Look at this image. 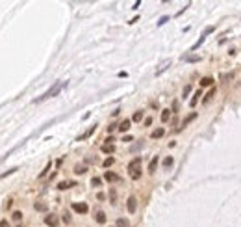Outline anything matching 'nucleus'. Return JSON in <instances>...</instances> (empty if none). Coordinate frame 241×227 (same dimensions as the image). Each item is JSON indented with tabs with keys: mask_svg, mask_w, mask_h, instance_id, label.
Returning <instances> with one entry per match:
<instances>
[{
	"mask_svg": "<svg viewBox=\"0 0 241 227\" xmlns=\"http://www.w3.org/2000/svg\"><path fill=\"white\" fill-rule=\"evenodd\" d=\"M169 119H171V110H169V108L161 110V121H163V123H167Z\"/></svg>",
	"mask_w": 241,
	"mask_h": 227,
	"instance_id": "obj_13",
	"label": "nucleus"
},
{
	"mask_svg": "<svg viewBox=\"0 0 241 227\" xmlns=\"http://www.w3.org/2000/svg\"><path fill=\"white\" fill-rule=\"evenodd\" d=\"M63 222H65V224H69V222H71V216H69V214H65V216H63Z\"/></svg>",
	"mask_w": 241,
	"mask_h": 227,
	"instance_id": "obj_39",
	"label": "nucleus"
},
{
	"mask_svg": "<svg viewBox=\"0 0 241 227\" xmlns=\"http://www.w3.org/2000/svg\"><path fill=\"white\" fill-rule=\"evenodd\" d=\"M139 166H141V157H136L134 160H130V162H128V171L132 173V171L139 170Z\"/></svg>",
	"mask_w": 241,
	"mask_h": 227,
	"instance_id": "obj_5",
	"label": "nucleus"
},
{
	"mask_svg": "<svg viewBox=\"0 0 241 227\" xmlns=\"http://www.w3.org/2000/svg\"><path fill=\"white\" fill-rule=\"evenodd\" d=\"M0 227H9V224H7V220H2V222H0Z\"/></svg>",
	"mask_w": 241,
	"mask_h": 227,
	"instance_id": "obj_37",
	"label": "nucleus"
},
{
	"mask_svg": "<svg viewBox=\"0 0 241 227\" xmlns=\"http://www.w3.org/2000/svg\"><path fill=\"white\" fill-rule=\"evenodd\" d=\"M100 149H102V153H108V155H110V153L115 151V145H113V143H104Z\"/></svg>",
	"mask_w": 241,
	"mask_h": 227,
	"instance_id": "obj_11",
	"label": "nucleus"
},
{
	"mask_svg": "<svg viewBox=\"0 0 241 227\" xmlns=\"http://www.w3.org/2000/svg\"><path fill=\"white\" fill-rule=\"evenodd\" d=\"M113 162H115V158H113V157H108V158H106V160L102 162V166H104V168H110V166H111Z\"/></svg>",
	"mask_w": 241,
	"mask_h": 227,
	"instance_id": "obj_22",
	"label": "nucleus"
},
{
	"mask_svg": "<svg viewBox=\"0 0 241 227\" xmlns=\"http://www.w3.org/2000/svg\"><path fill=\"white\" fill-rule=\"evenodd\" d=\"M199 97H202V91H197V93L193 95V99H191V102H189V104H191V106H195V104L199 102Z\"/></svg>",
	"mask_w": 241,
	"mask_h": 227,
	"instance_id": "obj_18",
	"label": "nucleus"
},
{
	"mask_svg": "<svg viewBox=\"0 0 241 227\" xmlns=\"http://www.w3.org/2000/svg\"><path fill=\"white\" fill-rule=\"evenodd\" d=\"M150 125H152V117H147L145 119V127H150Z\"/></svg>",
	"mask_w": 241,
	"mask_h": 227,
	"instance_id": "obj_35",
	"label": "nucleus"
},
{
	"mask_svg": "<svg viewBox=\"0 0 241 227\" xmlns=\"http://www.w3.org/2000/svg\"><path fill=\"white\" fill-rule=\"evenodd\" d=\"M104 179H106L108 183H115V181H119V175L113 173V171H106V173H104Z\"/></svg>",
	"mask_w": 241,
	"mask_h": 227,
	"instance_id": "obj_6",
	"label": "nucleus"
},
{
	"mask_svg": "<svg viewBox=\"0 0 241 227\" xmlns=\"http://www.w3.org/2000/svg\"><path fill=\"white\" fill-rule=\"evenodd\" d=\"M45 224L48 227H58L59 225V218H58L56 214H46V216H45Z\"/></svg>",
	"mask_w": 241,
	"mask_h": 227,
	"instance_id": "obj_2",
	"label": "nucleus"
},
{
	"mask_svg": "<svg viewBox=\"0 0 241 227\" xmlns=\"http://www.w3.org/2000/svg\"><path fill=\"white\" fill-rule=\"evenodd\" d=\"M48 170H50V162H48V164H46V166H45V170H43V171H41V173H39V179H43V177H45V175H46V173H48Z\"/></svg>",
	"mask_w": 241,
	"mask_h": 227,
	"instance_id": "obj_30",
	"label": "nucleus"
},
{
	"mask_svg": "<svg viewBox=\"0 0 241 227\" xmlns=\"http://www.w3.org/2000/svg\"><path fill=\"white\" fill-rule=\"evenodd\" d=\"M110 197H111V203H115V197H117V194H115V190H111V192H110Z\"/></svg>",
	"mask_w": 241,
	"mask_h": 227,
	"instance_id": "obj_34",
	"label": "nucleus"
},
{
	"mask_svg": "<svg viewBox=\"0 0 241 227\" xmlns=\"http://www.w3.org/2000/svg\"><path fill=\"white\" fill-rule=\"evenodd\" d=\"M35 211H41V212H43V211H46V205H45V203H35Z\"/></svg>",
	"mask_w": 241,
	"mask_h": 227,
	"instance_id": "obj_31",
	"label": "nucleus"
},
{
	"mask_svg": "<svg viewBox=\"0 0 241 227\" xmlns=\"http://www.w3.org/2000/svg\"><path fill=\"white\" fill-rule=\"evenodd\" d=\"M63 86H65V82H56V84H54L48 91H45L41 97H37V99H35V102H41V101H46V99H50V97H56V95L63 89Z\"/></svg>",
	"mask_w": 241,
	"mask_h": 227,
	"instance_id": "obj_1",
	"label": "nucleus"
},
{
	"mask_svg": "<svg viewBox=\"0 0 241 227\" xmlns=\"http://www.w3.org/2000/svg\"><path fill=\"white\" fill-rule=\"evenodd\" d=\"M72 211L78 214H85L89 211V207H87V203H72Z\"/></svg>",
	"mask_w": 241,
	"mask_h": 227,
	"instance_id": "obj_4",
	"label": "nucleus"
},
{
	"mask_svg": "<svg viewBox=\"0 0 241 227\" xmlns=\"http://www.w3.org/2000/svg\"><path fill=\"white\" fill-rule=\"evenodd\" d=\"M174 164V160H173V157H167L165 160H163V168H171Z\"/></svg>",
	"mask_w": 241,
	"mask_h": 227,
	"instance_id": "obj_23",
	"label": "nucleus"
},
{
	"mask_svg": "<svg viewBox=\"0 0 241 227\" xmlns=\"http://www.w3.org/2000/svg\"><path fill=\"white\" fill-rule=\"evenodd\" d=\"M95 129H97V127H91V129H89V130H87V132H85V134H82V136H80V138H78V142H80V140H85V138H89V136H91V134H93V132H95Z\"/></svg>",
	"mask_w": 241,
	"mask_h": 227,
	"instance_id": "obj_19",
	"label": "nucleus"
},
{
	"mask_svg": "<svg viewBox=\"0 0 241 227\" xmlns=\"http://www.w3.org/2000/svg\"><path fill=\"white\" fill-rule=\"evenodd\" d=\"M213 95H215V88H212V89H210V91H208V95H206V97H204V102H208V101H210V99H212V97H213Z\"/></svg>",
	"mask_w": 241,
	"mask_h": 227,
	"instance_id": "obj_28",
	"label": "nucleus"
},
{
	"mask_svg": "<svg viewBox=\"0 0 241 227\" xmlns=\"http://www.w3.org/2000/svg\"><path fill=\"white\" fill-rule=\"evenodd\" d=\"M213 30H215V26H208V28L202 32V35H200V37H204V39H206V35H208V34H212Z\"/></svg>",
	"mask_w": 241,
	"mask_h": 227,
	"instance_id": "obj_27",
	"label": "nucleus"
},
{
	"mask_svg": "<svg viewBox=\"0 0 241 227\" xmlns=\"http://www.w3.org/2000/svg\"><path fill=\"white\" fill-rule=\"evenodd\" d=\"M100 184H102V181H100L98 177H93V179H91V186H95V188H98Z\"/></svg>",
	"mask_w": 241,
	"mask_h": 227,
	"instance_id": "obj_26",
	"label": "nucleus"
},
{
	"mask_svg": "<svg viewBox=\"0 0 241 227\" xmlns=\"http://www.w3.org/2000/svg\"><path fill=\"white\" fill-rule=\"evenodd\" d=\"M74 184H76V183H72V181H69V183L63 181V183L58 184V188H59V190H67V188H71V186H74Z\"/></svg>",
	"mask_w": 241,
	"mask_h": 227,
	"instance_id": "obj_15",
	"label": "nucleus"
},
{
	"mask_svg": "<svg viewBox=\"0 0 241 227\" xmlns=\"http://www.w3.org/2000/svg\"><path fill=\"white\" fill-rule=\"evenodd\" d=\"M189 93H191V86H189V84H187V86H186V88H184V97H187V95H189Z\"/></svg>",
	"mask_w": 241,
	"mask_h": 227,
	"instance_id": "obj_32",
	"label": "nucleus"
},
{
	"mask_svg": "<svg viewBox=\"0 0 241 227\" xmlns=\"http://www.w3.org/2000/svg\"><path fill=\"white\" fill-rule=\"evenodd\" d=\"M85 171H87L85 166H82V164H76V166H74V173H76V175H82V173H85Z\"/></svg>",
	"mask_w": 241,
	"mask_h": 227,
	"instance_id": "obj_16",
	"label": "nucleus"
},
{
	"mask_svg": "<svg viewBox=\"0 0 241 227\" xmlns=\"http://www.w3.org/2000/svg\"><path fill=\"white\" fill-rule=\"evenodd\" d=\"M126 209H128L130 214H134V212L137 211V199H136V196H130V197H128V201H126Z\"/></svg>",
	"mask_w": 241,
	"mask_h": 227,
	"instance_id": "obj_3",
	"label": "nucleus"
},
{
	"mask_svg": "<svg viewBox=\"0 0 241 227\" xmlns=\"http://www.w3.org/2000/svg\"><path fill=\"white\" fill-rule=\"evenodd\" d=\"M130 125H132V121H130V119H124V121L119 125V130H121V132H126V130L130 129Z\"/></svg>",
	"mask_w": 241,
	"mask_h": 227,
	"instance_id": "obj_10",
	"label": "nucleus"
},
{
	"mask_svg": "<svg viewBox=\"0 0 241 227\" xmlns=\"http://www.w3.org/2000/svg\"><path fill=\"white\" fill-rule=\"evenodd\" d=\"M11 218H13L15 222H19V220H22V212H19V211H15V212L11 214Z\"/></svg>",
	"mask_w": 241,
	"mask_h": 227,
	"instance_id": "obj_29",
	"label": "nucleus"
},
{
	"mask_svg": "<svg viewBox=\"0 0 241 227\" xmlns=\"http://www.w3.org/2000/svg\"><path fill=\"white\" fill-rule=\"evenodd\" d=\"M95 220H97V224H106V214H104L102 211H97Z\"/></svg>",
	"mask_w": 241,
	"mask_h": 227,
	"instance_id": "obj_8",
	"label": "nucleus"
},
{
	"mask_svg": "<svg viewBox=\"0 0 241 227\" xmlns=\"http://www.w3.org/2000/svg\"><path fill=\"white\" fill-rule=\"evenodd\" d=\"M141 119H143V112H141V110H137V112L134 114V117H132V121H137V123H139Z\"/></svg>",
	"mask_w": 241,
	"mask_h": 227,
	"instance_id": "obj_20",
	"label": "nucleus"
},
{
	"mask_svg": "<svg viewBox=\"0 0 241 227\" xmlns=\"http://www.w3.org/2000/svg\"><path fill=\"white\" fill-rule=\"evenodd\" d=\"M169 65H171V60H165V61H163V63H161L158 69H156V75H161V73H163V71H165Z\"/></svg>",
	"mask_w": 241,
	"mask_h": 227,
	"instance_id": "obj_9",
	"label": "nucleus"
},
{
	"mask_svg": "<svg viewBox=\"0 0 241 227\" xmlns=\"http://www.w3.org/2000/svg\"><path fill=\"white\" fill-rule=\"evenodd\" d=\"M19 227H20V225H19Z\"/></svg>",
	"mask_w": 241,
	"mask_h": 227,
	"instance_id": "obj_40",
	"label": "nucleus"
},
{
	"mask_svg": "<svg viewBox=\"0 0 241 227\" xmlns=\"http://www.w3.org/2000/svg\"><path fill=\"white\" fill-rule=\"evenodd\" d=\"M163 134H165V129H163V127H160V129H156V130H152V134H150V136H152L154 140H158V138H161Z\"/></svg>",
	"mask_w": 241,
	"mask_h": 227,
	"instance_id": "obj_7",
	"label": "nucleus"
},
{
	"mask_svg": "<svg viewBox=\"0 0 241 227\" xmlns=\"http://www.w3.org/2000/svg\"><path fill=\"white\" fill-rule=\"evenodd\" d=\"M165 22H167V17H161V19H160V22H158V24H160V26H161V24H165Z\"/></svg>",
	"mask_w": 241,
	"mask_h": 227,
	"instance_id": "obj_38",
	"label": "nucleus"
},
{
	"mask_svg": "<svg viewBox=\"0 0 241 227\" xmlns=\"http://www.w3.org/2000/svg\"><path fill=\"white\" fill-rule=\"evenodd\" d=\"M156 166H158V157H154V158L150 160V164H148V173H154V171H156Z\"/></svg>",
	"mask_w": 241,
	"mask_h": 227,
	"instance_id": "obj_14",
	"label": "nucleus"
},
{
	"mask_svg": "<svg viewBox=\"0 0 241 227\" xmlns=\"http://www.w3.org/2000/svg\"><path fill=\"white\" fill-rule=\"evenodd\" d=\"M117 227H130V224H128V220L119 218V220H117Z\"/></svg>",
	"mask_w": 241,
	"mask_h": 227,
	"instance_id": "obj_24",
	"label": "nucleus"
},
{
	"mask_svg": "<svg viewBox=\"0 0 241 227\" xmlns=\"http://www.w3.org/2000/svg\"><path fill=\"white\" fill-rule=\"evenodd\" d=\"M97 199H98V201H104V199H106V196H104V194H102V192H100V194H98V196H97Z\"/></svg>",
	"mask_w": 241,
	"mask_h": 227,
	"instance_id": "obj_36",
	"label": "nucleus"
},
{
	"mask_svg": "<svg viewBox=\"0 0 241 227\" xmlns=\"http://www.w3.org/2000/svg\"><path fill=\"white\" fill-rule=\"evenodd\" d=\"M115 129H119V125H115V123H113V125H110V127H108V132H113Z\"/></svg>",
	"mask_w": 241,
	"mask_h": 227,
	"instance_id": "obj_33",
	"label": "nucleus"
},
{
	"mask_svg": "<svg viewBox=\"0 0 241 227\" xmlns=\"http://www.w3.org/2000/svg\"><path fill=\"white\" fill-rule=\"evenodd\" d=\"M212 84H213V78H212V76H204V78L200 80V86H202V88H208V86H212Z\"/></svg>",
	"mask_w": 241,
	"mask_h": 227,
	"instance_id": "obj_12",
	"label": "nucleus"
},
{
	"mask_svg": "<svg viewBox=\"0 0 241 227\" xmlns=\"http://www.w3.org/2000/svg\"><path fill=\"white\" fill-rule=\"evenodd\" d=\"M195 117H197V114H195V112H193V114H191V116H189V117H186V119H184V121H182V127H187V123H189V121H193V119H195Z\"/></svg>",
	"mask_w": 241,
	"mask_h": 227,
	"instance_id": "obj_21",
	"label": "nucleus"
},
{
	"mask_svg": "<svg viewBox=\"0 0 241 227\" xmlns=\"http://www.w3.org/2000/svg\"><path fill=\"white\" fill-rule=\"evenodd\" d=\"M130 177H132L134 181H137V179L141 177V168H139V170H136V171H132V173H130Z\"/></svg>",
	"mask_w": 241,
	"mask_h": 227,
	"instance_id": "obj_25",
	"label": "nucleus"
},
{
	"mask_svg": "<svg viewBox=\"0 0 241 227\" xmlns=\"http://www.w3.org/2000/svg\"><path fill=\"white\" fill-rule=\"evenodd\" d=\"M184 60L193 63V61H199V60H200V56H197V54H187V56H184Z\"/></svg>",
	"mask_w": 241,
	"mask_h": 227,
	"instance_id": "obj_17",
	"label": "nucleus"
}]
</instances>
